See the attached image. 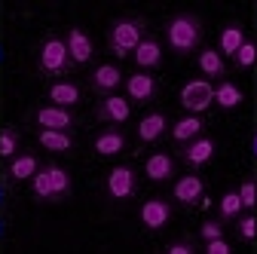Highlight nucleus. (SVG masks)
<instances>
[{"instance_id": "obj_1", "label": "nucleus", "mask_w": 257, "mask_h": 254, "mask_svg": "<svg viewBox=\"0 0 257 254\" xmlns=\"http://www.w3.org/2000/svg\"><path fill=\"white\" fill-rule=\"evenodd\" d=\"M166 43H169V52L172 55H193L199 52L202 46V37H205V25L196 13H187V10H178L166 19Z\"/></svg>"}, {"instance_id": "obj_2", "label": "nucleus", "mask_w": 257, "mask_h": 254, "mask_svg": "<svg viewBox=\"0 0 257 254\" xmlns=\"http://www.w3.org/2000/svg\"><path fill=\"white\" fill-rule=\"evenodd\" d=\"M144 37H147V19L138 13H125L113 19L107 28V49L116 58H132V52L138 49Z\"/></svg>"}, {"instance_id": "obj_3", "label": "nucleus", "mask_w": 257, "mask_h": 254, "mask_svg": "<svg viewBox=\"0 0 257 254\" xmlns=\"http://www.w3.org/2000/svg\"><path fill=\"white\" fill-rule=\"evenodd\" d=\"M71 71H74V58L68 52V40H64V34L52 31L37 46V74L49 80H64Z\"/></svg>"}, {"instance_id": "obj_4", "label": "nucleus", "mask_w": 257, "mask_h": 254, "mask_svg": "<svg viewBox=\"0 0 257 254\" xmlns=\"http://www.w3.org/2000/svg\"><path fill=\"white\" fill-rule=\"evenodd\" d=\"M178 98H181V107H184L187 113H205V110L214 104V86H211V80H205V77L187 80Z\"/></svg>"}, {"instance_id": "obj_5", "label": "nucleus", "mask_w": 257, "mask_h": 254, "mask_svg": "<svg viewBox=\"0 0 257 254\" xmlns=\"http://www.w3.org/2000/svg\"><path fill=\"white\" fill-rule=\"evenodd\" d=\"M104 190L107 196L116 199V202H125V199H135L138 193V175L132 166H113L104 178Z\"/></svg>"}, {"instance_id": "obj_6", "label": "nucleus", "mask_w": 257, "mask_h": 254, "mask_svg": "<svg viewBox=\"0 0 257 254\" xmlns=\"http://www.w3.org/2000/svg\"><path fill=\"white\" fill-rule=\"evenodd\" d=\"M172 214H175V208H172V202H169L166 196H150V199H147V202H141V208H138V220H141V227H144V230H150V233L163 230L169 220H172Z\"/></svg>"}, {"instance_id": "obj_7", "label": "nucleus", "mask_w": 257, "mask_h": 254, "mask_svg": "<svg viewBox=\"0 0 257 254\" xmlns=\"http://www.w3.org/2000/svg\"><path fill=\"white\" fill-rule=\"evenodd\" d=\"M125 83V77H122V71H119V65H113V61H101V65H95L92 68V74H89V89L95 92V95H116V89Z\"/></svg>"}, {"instance_id": "obj_8", "label": "nucleus", "mask_w": 257, "mask_h": 254, "mask_svg": "<svg viewBox=\"0 0 257 254\" xmlns=\"http://www.w3.org/2000/svg\"><path fill=\"white\" fill-rule=\"evenodd\" d=\"M122 86H125V98L135 101V104H150V101H156V95H159V83H156V77L147 74V71L128 74Z\"/></svg>"}, {"instance_id": "obj_9", "label": "nucleus", "mask_w": 257, "mask_h": 254, "mask_svg": "<svg viewBox=\"0 0 257 254\" xmlns=\"http://www.w3.org/2000/svg\"><path fill=\"white\" fill-rule=\"evenodd\" d=\"M132 116V101L125 95H104V98L95 104V119L107 122V125H122Z\"/></svg>"}, {"instance_id": "obj_10", "label": "nucleus", "mask_w": 257, "mask_h": 254, "mask_svg": "<svg viewBox=\"0 0 257 254\" xmlns=\"http://www.w3.org/2000/svg\"><path fill=\"white\" fill-rule=\"evenodd\" d=\"M37 129H58V132H71L77 125V116L71 107H58V104H43L34 110Z\"/></svg>"}, {"instance_id": "obj_11", "label": "nucleus", "mask_w": 257, "mask_h": 254, "mask_svg": "<svg viewBox=\"0 0 257 254\" xmlns=\"http://www.w3.org/2000/svg\"><path fill=\"white\" fill-rule=\"evenodd\" d=\"M214 150H217V141L211 135H199L187 144H181V160L190 166V169H202L214 160Z\"/></svg>"}, {"instance_id": "obj_12", "label": "nucleus", "mask_w": 257, "mask_h": 254, "mask_svg": "<svg viewBox=\"0 0 257 254\" xmlns=\"http://www.w3.org/2000/svg\"><path fill=\"white\" fill-rule=\"evenodd\" d=\"M202 196H205V181H202L196 172H190V175L178 178L175 187H172V199L181 202V205H187V208L196 205V202H202Z\"/></svg>"}, {"instance_id": "obj_13", "label": "nucleus", "mask_w": 257, "mask_h": 254, "mask_svg": "<svg viewBox=\"0 0 257 254\" xmlns=\"http://www.w3.org/2000/svg\"><path fill=\"white\" fill-rule=\"evenodd\" d=\"M175 172H178L175 156L166 153V150H156V153H150L147 160H144V178L153 181V184H166V181H172Z\"/></svg>"}, {"instance_id": "obj_14", "label": "nucleus", "mask_w": 257, "mask_h": 254, "mask_svg": "<svg viewBox=\"0 0 257 254\" xmlns=\"http://www.w3.org/2000/svg\"><path fill=\"white\" fill-rule=\"evenodd\" d=\"M132 61L138 65V71H156V68H163V43H159V37L156 34H147L141 43H138V49L132 52Z\"/></svg>"}, {"instance_id": "obj_15", "label": "nucleus", "mask_w": 257, "mask_h": 254, "mask_svg": "<svg viewBox=\"0 0 257 254\" xmlns=\"http://www.w3.org/2000/svg\"><path fill=\"white\" fill-rule=\"evenodd\" d=\"M169 135H172V141L178 147L187 144V141H193V138H199V135H205V116L202 113H187V116L175 119L169 125Z\"/></svg>"}, {"instance_id": "obj_16", "label": "nucleus", "mask_w": 257, "mask_h": 254, "mask_svg": "<svg viewBox=\"0 0 257 254\" xmlns=\"http://www.w3.org/2000/svg\"><path fill=\"white\" fill-rule=\"evenodd\" d=\"M64 40H68V52L74 58V65H89L92 55H95V43H92V37L86 31L74 25V28L64 31Z\"/></svg>"}, {"instance_id": "obj_17", "label": "nucleus", "mask_w": 257, "mask_h": 254, "mask_svg": "<svg viewBox=\"0 0 257 254\" xmlns=\"http://www.w3.org/2000/svg\"><path fill=\"white\" fill-rule=\"evenodd\" d=\"M46 98H49V104H58V107H77L80 101H83V89L74 83V80H55V83H49V89H46Z\"/></svg>"}, {"instance_id": "obj_18", "label": "nucleus", "mask_w": 257, "mask_h": 254, "mask_svg": "<svg viewBox=\"0 0 257 254\" xmlns=\"http://www.w3.org/2000/svg\"><path fill=\"white\" fill-rule=\"evenodd\" d=\"M166 132H169V116L163 110H150V113H144L138 119V141L141 144H153V141L163 138Z\"/></svg>"}, {"instance_id": "obj_19", "label": "nucleus", "mask_w": 257, "mask_h": 254, "mask_svg": "<svg viewBox=\"0 0 257 254\" xmlns=\"http://www.w3.org/2000/svg\"><path fill=\"white\" fill-rule=\"evenodd\" d=\"M245 40H248L245 37V25L242 22H227V25L220 28V34H217V52L223 58H233Z\"/></svg>"}, {"instance_id": "obj_20", "label": "nucleus", "mask_w": 257, "mask_h": 254, "mask_svg": "<svg viewBox=\"0 0 257 254\" xmlns=\"http://www.w3.org/2000/svg\"><path fill=\"white\" fill-rule=\"evenodd\" d=\"M196 65H199V74L205 80H227V58H223L217 49H211V46L199 49Z\"/></svg>"}, {"instance_id": "obj_21", "label": "nucleus", "mask_w": 257, "mask_h": 254, "mask_svg": "<svg viewBox=\"0 0 257 254\" xmlns=\"http://www.w3.org/2000/svg\"><path fill=\"white\" fill-rule=\"evenodd\" d=\"M125 135L119 132V129H104V132H98L92 138V150L98 153V156H104V160H110V156H119L122 150H125Z\"/></svg>"}, {"instance_id": "obj_22", "label": "nucleus", "mask_w": 257, "mask_h": 254, "mask_svg": "<svg viewBox=\"0 0 257 254\" xmlns=\"http://www.w3.org/2000/svg\"><path fill=\"white\" fill-rule=\"evenodd\" d=\"M46 178H49V190H52V202H61V199H68L71 196V190H74V181H71V172L68 169H61L58 163H46Z\"/></svg>"}, {"instance_id": "obj_23", "label": "nucleus", "mask_w": 257, "mask_h": 254, "mask_svg": "<svg viewBox=\"0 0 257 254\" xmlns=\"http://www.w3.org/2000/svg\"><path fill=\"white\" fill-rule=\"evenodd\" d=\"M214 104H217L220 110H236V107H242V104H245L242 86L233 83V80H220V83L214 86Z\"/></svg>"}, {"instance_id": "obj_24", "label": "nucleus", "mask_w": 257, "mask_h": 254, "mask_svg": "<svg viewBox=\"0 0 257 254\" xmlns=\"http://www.w3.org/2000/svg\"><path fill=\"white\" fill-rule=\"evenodd\" d=\"M37 141H40V147H46L49 153H68V150H74V135H71V132L37 129Z\"/></svg>"}, {"instance_id": "obj_25", "label": "nucleus", "mask_w": 257, "mask_h": 254, "mask_svg": "<svg viewBox=\"0 0 257 254\" xmlns=\"http://www.w3.org/2000/svg\"><path fill=\"white\" fill-rule=\"evenodd\" d=\"M37 169H40V163H37V156L34 153H16L13 160H10V178L13 181H31L37 175Z\"/></svg>"}, {"instance_id": "obj_26", "label": "nucleus", "mask_w": 257, "mask_h": 254, "mask_svg": "<svg viewBox=\"0 0 257 254\" xmlns=\"http://www.w3.org/2000/svg\"><path fill=\"white\" fill-rule=\"evenodd\" d=\"M242 214V199H239V190H227L217 202V217L223 224H233V220Z\"/></svg>"}, {"instance_id": "obj_27", "label": "nucleus", "mask_w": 257, "mask_h": 254, "mask_svg": "<svg viewBox=\"0 0 257 254\" xmlns=\"http://www.w3.org/2000/svg\"><path fill=\"white\" fill-rule=\"evenodd\" d=\"M254 61H257V43L248 37V40L239 46V52L233 55V65H236L239 71H248V68H254Z\"/></svg>"}, {"instance_id": "obj_28", "label": "nucleus", "mask_w": 257, "mask_h": 254, "mask_svg": "<svg viewBox=\"0 0 257 254\" xmlns=\"http://www.w3.org/2000/svg\"><path fill=\"white\" fill-rule=\"evenodd\" d=\"M16 150H19V132L13 125H4V129H0V156H4V160H13Z\"/></svg>"}, {"instance_id": "obj_29", "label": "nucleus", "mask_w": 257, "mask_h": 254, "mask_svg": "<svg viewBox=\"0 0 257 254\" xmlns=\"http://www.w3.org/2000/svg\"><path fill=\"white\" fill-rule=\"evenodd\" d=\"M236 233H239V239H245V242H254V239H257V214H254V211L236 217Z\"/></svg>"}, {"instance_id": "obj_30", "label": "nucleus", "mask_w": 257, "mask_h": 254, "mask_svg": "<svg viewBox=\"0 0 257 254\" xmlns=\"http://www.w3.org/2000/svg\"><path fill=\"white\" fill-rule=\"evenodd\" d=\"M31 193L40 202H52V190H49V178H46V169H37V175L31 178Z\"/></svg>"}, {"instance_id": "obj_31", "label": "nucleus", "mask_w": 257, "mask_h": 254, "mask_svg": "<svg viewBox=\"0 0 257 254\" xmlns=\"http://www.w3.org/2000/svg\"><path fill=\"white\" fill-rule=\"evenodd\" d=\"M239 199H242V208H248V211L257 208V181H254V178H245V181H242Z\"/></svg>"}, {"instance_id": "obj_32", "label": "nucleus", "mask_w": 257, "mask_h": 254, "mask_svg": "<svg viewBox=\"0 0 257 254\" xmlns=\"http://www.w3.org/2000/svg\"><path fill=\"white\" fill-rule=\"evenodd\" d=\"M199 248H196V242H193L190 236H181V239H175V242H169L166 245V254H196Z\"/></svg>"}, {"instance_id": "obj_33", "label": "nucleus", "mask_w": 257, "mask_h": 254, "mask_svg": "<svg viewBox=\"0 0 257 254\" xmlns=\"http://www.w3.org/2000/svg\"><path fill=\"white\" fill-rule=\"evenodd\" d=\"M199 236H202V242L220 239V236H223V220H220V217H217V220H205V224L199 227Z\"/></svg>"}, {"instance_id": "obj_34", "label": "nucleus", "mask_w": 257, "mask_h": 254, "mask_svg": "<svg viewBox=\"0 0 257 254\" xmlns=\"http://www.w3.org/2000/svg\"><path fill=\"white\" fill-rule=\"evenodd\" d=\"M202 251H205V254H233V245L220 236V239H208Z\"/></svg>"}, {"instance_id": "obj_35", "label": "nucleus", "mask_w": 257, "mask_h": 254, "mask_svg": "<svg viewBox=\"0 0 257 254\" xmlns=\"http://www.w3.org/2000/svg\"><path fill=\"white\" fill-rule=\"evenodd\" d=\"M254 156H257V132H254Z\"/></svg>"}, {"instance_id": "obj_36", "label": "nucleus", "mask_w": 257, "mask_h": 254, "mask_svg": "<svg viewBox=\"0 0 257 254\" xmlns=\"http://www.w3.org/2000/svg\"><path fill=\"white\" fill-rule=\"evenodd\" d=\"M0 236H4V220H0Z\"/></svg>"}, {"instance_id": "obj_37", "label": "nucleus", "mask_w": 257, "mask_h": 254, "mask_svg": "<svg viewBox=\"0 0 257 254\" xmlns=\"http://www.w3.org/2000/svg\"><path fill=\"white\" fill-rule=\"evenodd\" d=\"M0 199H4V190H0Z\"/></svg>"}]
</instances>
